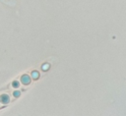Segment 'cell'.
I'll return each mask as SVG.
<instances>
[{
  "instance_id": "cell-1",
  "label": "cell",
  "mask_w": 126,
  "mask_h": 116,
  "mask_svg": "<svg viewBox=\"0 0 126 116\" xmlns=\"http://www.w3.org/2000/svg\"><path fill=\"white\" fill-rule=\"evenodd\" d=\"M0 1H1V2H3V3H5V4H7V5L13 6L16 0H0Z\"/></svg>"
}]
</instances>
